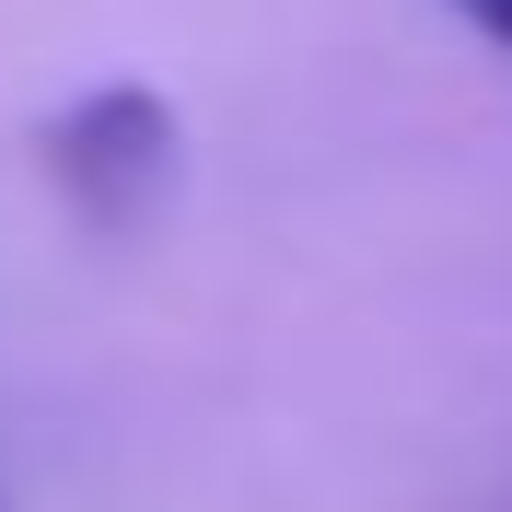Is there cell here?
I'll return each mask as SVG.
<instances>
[{
	"label": "cell",
	"instance_id": "obj_1",
	"mask_svg": "<svg viewBox=\"0 0 512 512\" xmlns=\"http://www.w3.org/2000/svg\"><path fill=\"white\" fill-rule=\"evenodd\" d=\"M35 152H47V187L94 233H128V222H152L163 187H175V105L140 94V82H105V94L59 105Z\"/></svg>",
	"mask_w": 512,
	"mask_h": 512
},
{
	"label": "cell",
	"instance_id": "obj_2",
	"mask_svg": "<svg viewBox=\"0 0 512 512\" xmlns=\"http://www.w3.org/2000/svg\"><path fill=\"white\" fill-rule=\"evenodd\" d=\"M454 12H466V24L489 35V47H512V0H454Z\"/></svg>",
	"mask_w": 512,
	"mask_h": 512
}]
</instances>
